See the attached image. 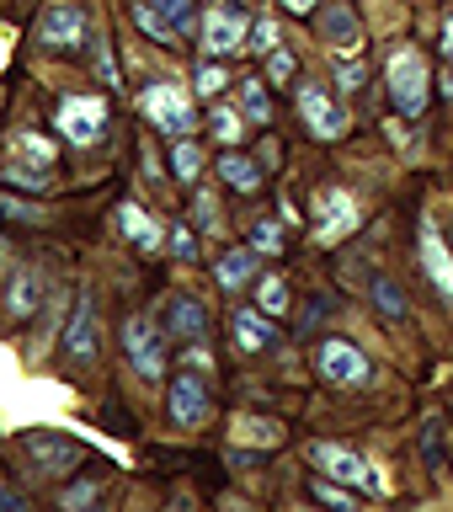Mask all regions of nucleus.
Listing matches in <instances>:
<instances>
[{
    "label": "nucleus",
    "mask_w": 453,
    "mask_h": 512,
    "mask_svg": "<svg viewBox=\"0 0 453 512\" xmlns=\"http://www.w3.org/2000/svg\"><path fill=\"white\" fill-rule=\"evenodd\" d=\"M96 75H102L107 86H118V59H112V48H96Z\"/></svg>",
    "instance_id": "nucleus-40"
},
{
    "label": "nucleus",
    "mask_w": 453,
    "mask_h": 512,
    "mask_svg": "<svg viewBox=\"0 0 453 512\" xmlns=\"http://www.w3.org/2000/svg\"><path fill=\"white\" fill-rule=\"evenodd\" d=\"M198 171H203V150L192 139H176V176H182V182H198Z\"/></svg>",
    "instance_id": "nucleus-28"
},
{
    "label": "nucleus",
    "mask_w": 453,
    "mask_h": 512,
    "mask_svg": "<svg viewBox=\"0 0 453 512\" xmlns=\"http://www.w3.org/2000/svg\"><path fill=\"white\" fill-rule=\"evenodd\" d=\"M192 219H198V224H203V230H208V235H214V230H219V203H214V198H208V192H198V203H192Z\"/></svg>",
    "instance_id": "nucleus-35"
},
{
    "label": "nucleus",
    "mask_w": 453,
    "mask_h": 512,
    "mask_svg": "<svg viewBox=\"0 0 453 512\" xmlns=\"http://www.w3.org/2000/svg\"><path fill=\"white\" fill-rule=\"evenodd\" d=\"M315 208H320V224H315V240L320 246H336V240H347L352 230H358V198H352L347 187H326L315 198Z\"/></svg>",
    "instance_id": "nucleus-6"
},
{
    "label": "nucleus",
    "mask_w": 453,
    "mask_h": 512,
    "mask_svg": "<svg viewBox=\"0 0 453 512\" xmlns=\"http://www.w3.org/2000/svg\"><path fill=\"white\" fill-rule=\"evenodd\" d=\"M150 6L171 22V32H192V0H150Z\"/></svg>",
    "instance_id": "nucleus-30"
},
{
    "label": "nucleus",
    "mask_w": 453,
    "mask_h": 512,
    "mask_svg": "<svg viewBox=\"0 0 453 512\" xmlns=\"http://www.w3.org/2000/svg\"><path fill=\"white\" fill-rule=\"evenodd\" d=\"M0 176H6V182H16V187H32V192L48 187V171H27V166H6Z\"/></svg>",
    "instance_id": "nucleus-36"
},
{
    "label": "nucleus",
    "mask_w": 453,
    "mask_h": 512,
    "mask_svg": "<svg viewBox=\"0 0 453 512\" xmlns=\"http://www.w3.org/2000/svg\"><path fill=\"white\" fill-rule=\"evenodd\" d=\"M171 331L187 336V342H203V336H208V310L192 294H176L171 299Z\"/></svg>",
    "instance_id": "nucleus-16"
},
{
    "label": "nucleus",
    "mask_w": 453,
    "mask_h": 512,
    "mask_svg": "<svg viewBox=\"0 0 453 512\" xmlns=\"http://www.w3.org/2000/svg\"><path fill=\"white\" fill-rule=\"evenodd\" d=\"M96 496H102V486H96V480H75V486L59 496V507H64V512H86Z\"/></svg>",
    "instance_id": "nucleus-29"
},
{
    "label": "nucleus",
    "mask_w": 453,
    "mask_h": 512,
    "mask_svg": "<svg viewBox=\"0 0 453 512\" xmlns=\"http://www.w3.org/2000/svg\"><path fill=\"white\" fill-rule=\"evenodd\" d=\"M267 75L283 86V80L294 75V54H288V48H272V54H267Z\"/></svg>",
    "instance_id": "nucleus-37"
},
{
    "label": "nucleus",
    "mask_w": 453,
    "mask_h": 512,
    "mask_svg": "<svg viewBox=\"0 0 453 512\" xmlns=\"http://www.w3.org/2000/svg\"><path fill=\"white\" fill-rule=\"evenodd\" d=\"M235 438H246V443H283V427L278 422H262V416H246V422H235Z\"/></svg>",
    "instance_id": "nucleus-23"
},
{
    "label": "nucleus",
    "mask_w": 453,
    "mask_h": 512,
    "mask_svg": "<svg viewBox=\"0 0 453 512\" xmlns=\"http://www.w3.org/2000/svg\"><path fill=\"white\" fill-rule=\"evenodd\" d=\"M246 48H251V54H272V48H278V22H272V16H256Z\"/></svg>",
    "instance_id": "nucleus-32"
},
{
    "label": "nucleus",
    "mask_w": 453,
    "mask_h": 512,
    "mask_svg": "<svg viewBox=\"0 0 453 512\" xmlns=\"http://www.w3.org/2000/svg\"><path fill=\"white\" fill-rule=\"evenodd\" d=\"M203 48L208 54H235V48H246V16H240L235 6H214L203 16Z\"/></svg>",
    "instance_id": "nucleus-14"
},
{
    "label": "nucleus",
    "mask_w": 453,
    "mask_h": 512,
    "mask_svg": "<svg viewBox=\"0 0 453 512\" xmlns=\"http://www.w3.org/2000/svg\"><path fill=\"white\" fill-rule=\"evenodd\" d=\"M80 38H86V11L75 6V0H54V6H43L38 16V43L43 48H80Z\"/></svg>",
    "instance_id": "nucleus-7"
},
{
    "label": "nucleus",
    "mask_w": 453,
    "mask_h": 512,
    "mask_svg": "<svg viewBox=\"0 0 453 512\" xmlns=\"http://www.w3.org/2000/svg\"><path fill=\"white\" fill-rule=\"evenodd\" d=\"M315 502H320V507H331V512H358V502H352V496L336 486V480H326V475L315 480Z\"/></svg>",
    "instance_id": "nucleus-27"
},
{
    "label": "nucleus",
    "mask_w": 453,
    "mask_h": 512,
    "mask_svg": "<svg viewBox=\"0 0 453 512\" xmlns=\"http://www.w3.org/2000/svg\"><path fill=\"white\" fill-rule=\"evenodd\" d=\"M38 304H43V272H16V278H11V294H6V310L11 315H32V310H38Z\"/></svg>",
    "instance_id": "nucleus-19"
},
{
    "label": "nucleus",
    "mask_w": 453,
    "mask_h": 512,
    "mask_svg": "<svg viewBox=\"0 0 453 512\" xmlns=\"http://www.w3.org/2000/svg\"><path fill=\"white\" fill-rule=\"evenodd\" d=\"M310 459L326 470V480H342V486H379L374 464L363 454H352V448H342V443H310Z\"/></svg>",
    "instance_id": "nucleus-9"
},
{
    "label": "nucleus",
    "mask_w": 453,
    "mask_h": 512,
    "mask_svg": "<svg viewBox=\"0 0 453 512\" xmlns=\"http://www.w3.org/2000/svg\"><path fill=\"white\" fill-rule=\"evenodd\" d=\"M272 342V315L262 310H235V347L240 352H262Z\"/></svg>",
    "instance_id": "nucleus-18"
},
{
    "label": "nucleus",
    "mask_w": 453,
    "mask_h": 512,
    "mask_svg": "<svg viewBox=\"0 0 453 512\" xmlns=\"http://www.w3.org/2000/svg\"><path fill=\"white\" fill-rule=\"evenodd\" d=\"M416 251H422V267H427L432 288L453 304V251H448V240L438 235L432 219H422V230H416Z\"/></svg>",
    "instance_id": "nucleus-12"
},
{
    "label": "nucleus",
    "mask_w": 453,
    "mask_h": 512,
    "mask_svg": "<svg viewBox=\"0 0 453 512\" xmlns=\"http://www.w3.org/2000/svg\"><path fill=\"white\" fill-rule=\"evenodd\" d=\"M224 91V70H219V64H203V70H198V96H219Z\"/></svg>",
    "instance_id": "nucleus-39"
},
{
    "label": "nucleus",
    "mask_w": 453,
    "mask_h": 512,
    "mask_svg": "<svg viewBox=\"0 0 453 512\" xmlns=\"http://www.w3.org/2000/svg\"><path fill=\"white\" fill-rule=\"evenodd\" d=\"M283 6H288V11H294V16H310V11L320 6V0H283Z\"/></svg>",
    "instance_id": "nucleus-43"
},
{
    "label": "nucleus",
    "mask_w": 453,
    "mask_h": 512,
    "mask_svg": "<svg viewBox=\"0 0 453 512\" xmlns=\"http://www.w3.org/2000/svg\"><path fill=\"white\" fill-rule=\"evenodd\" d=\"M171 416L176 427H203L208 422V384L198 368H187V374L171 379Z\"/></svg>",
    "instance_id": "nucleus-13"
},
{
    "label": "nucleus",
    "mask_w": 453,
    "mask_h": 512,
    "mask_svg": "<svg viewBox=\"0 0 453 512\" xmlns=\"http://www.w3.org/2000/svg\"><path fill=\"white\" fill-rule=\"evenodd\" d=\"M256 262H262V256L246 251V246L230 251V256H219V288H230V294H235V288H246L256 278Z\"/></svg>",
    "instance_id": "nucleus-20"
},
{
    "label": "nucleus",
    "mask_w": 453,
    "mask_h": 512,
    "mask_svg": "<svg viewBox=\"0 0 453 512\" xmlns=\"http://www.w3.org/2000/svg\"><path fill=\"white\" fill-rule=\"evenodd\" d=\"M219 176H224V187H235V192H256V187H262V171H256L246 155H235V150L219 160Z\"/></svg>",
    "instance_id": "nucleus-21"
},
{
    "label": "nucleus",
    "mask_w": 453,
    "mask_h": 512,
    "mask_svg": "<svg viewBox=\"0 0 453 512\" xmlns=\"http://www.w3.org/2000/svg\"><path fill=\"white\" fill-rule=\"evenodd\" d=\"M315 363H320V374H326V384H342V390H358V384L374 379L368 352H358L352 342H342V336H326V342L315 347Z\"/></svg>",
    "instance_id": "nucleus-4"
},
{
    "label": "nucleus",
    "mask_w": 453,
    "mask_h": 512,
    "mask_svg": "<svg viewBox=\"0 0 453 512\" xmlns=\"http://www.w3.org/2000/svg\"><path fill=\"white\" fill-rule=\"evenodd\" d=\"M54 128L70 144H96L107 128V102L102 96H64L59 112H54Z\"/></svg>",
    "instance_id": "nucleus-5"
},
{
    "label": "nucleus",
    "mask_w": 453,
    "mask_h": 512,
    "mask_svg": "<svg viewBox=\"0 0 453 512\" xmlns=\"http://www.w3.org/2000/svg\"><path fill=\"white\" fill-rule=\"evenodd\" d=\"M123 352H128V363H134L139 379H150V384L166 379V342H160V326L150 315L123 320Z\"/></svg>",
    "instance_id": "nucleus-1"
},
{
    "label": "nucleus",
    "mask_w": 453,
    "mask_h": 512,
    "mask_svg": "<svg viewBox=\"0 0 453 512\" xmlns=\"http://www.w3.org/2000/svg\"><path fill=\"white\" fill-rule=\"evenodd\" d=\"M374 304H379L384 315H395V320H400V315H411V304H406V294H400L395 283H384V278L374 283Z\"/></svg>",
    "instance_id": "nucleus-31"
},
{
    "label": "nucleus",
    "mask_w": 453,
    "mask_h": 512,
    "mask_svg": "<svg viewBox=\"0 0 453 512\" xmlns=\"http://www.w3.org/2000/svg\"><path fill=\"white\" fill-rule=\"evenodd\" d=\"M11 144H16L22 155H32V166H38V171H48V160H54V150H48V139H38V134H16Z\"/></svg>",
    "instance_id": "nucleus-33"
},
{
    "label": "nucleus",
    "mask_w": 453,
    "mask_h": 512,
    "mask_svg": "<svg viewBox=\"0 0 453 512\" xmlns=\"http://www.w3.org/2000/svg\"><path fill=\"white\" fill-rule=\"evenodd\" d=\"M0 512H27V502H22L16 491H6V486H0Z\"/></svg>",
    "instance_id": "nucleus-41"
},
{
    "label": "nucleus",
    "mask_w": 453,
    "mask_h": 512,
    "mask_svg": "<svg viewBox=\"0 0 453 512\" xmlns=\"http://www.w3.org/2000/svg\"><path fill=\"white\" fill-rule=\"evenodd\" d=\"M240 134H246V118H240L235 107H219V112H214V139H219V144H230V150H235V144H240Z\"/></svg>",
    "instance_id": "nucleus-26"
},
{
    "label": "nucleus",
    "mask_w": 453,
    "mask_h": 512,
    "mask_svg": "<svg viewBox=\"0 0 453 512\" xmlns=\"http://www.w3.org/2000/svg\"><path fill=\"white\" fill-rule=\"evenodd\" d=\"M320 38H326L336 54H352V48L363 43V27H358V16H352V6L331 0V6L320 11Z\"/></svg>",
    "instance_id": "nucleus-15"
},
{
    "label": "nucleus",
    "mask_w": 453,
    "mask_h": 512,
    "mask_svg": "<svg viewBox=\"0 0 453 512\" xmlns=\"http://www.w3.org/2000/svg\"><path fill=\"white\" fill-rule=\"evenodd\" d=\"M240 112H246L251 123H267V118H272V107H267V91H262V80H240Z\"/></svg>",
    "instance_id": "nucleus-22"
},
{
    "label": "nucleus",
    "mask_w": 453,
    "mask_h": 512,
    "mask_svg": "<svg viewBox=\"0 0 453 512\" xmlns=\"http://www.w3.org/2000/svg\"><path fill=\"white\" fill-rule=\"evenodd\" d=\"M278 246H283V230H278V224H256L251 251H278Z\"/></svg>",
    "instance_id": "nucleus-38"
},
{
    "label": "nucleus",
    "mask_w": 453,
    "mask_h": 512,
    "mask_svg": "<svg viewBox=\"0 0 453 512\" xmlns=\"http://www.w3.org/2000/svg\"><path fill=\"white\" fill-rule=\"evenodd\" d=\"M187 368H198V374H208V352H203V347H187Z\"/></svg>",
    "instance_id": "nucleus-42"
},
{
    "label": "nucleus",
    "mask_w": 453,
    "mask_h": 512,
    "mask_svg": "<svg viewBox=\"0 0 453 512\" xmlns=\"http://www.w3.org/2000/svg\"><path fill=\"white\" fill-rule=\"evenodd\" d=\"M443 54L453 59V16H448V27H443Z\"/></svg>",
    "instance_id": "nucleus-44"
},
{
    "label": "nucleus",
    "mask_w": 453,
    "mask_h": 512,
    "mask_svg": "<svg viewBox=\"0 0 453 512\" xmlns=\"http://www.w3.org/2000/svg\"><path fill=\"white\" fill-rule=\"evenodd\" d=\"M256 310H262V315H283L288 310V283L283 278H262V288H256Z\"/></svg>",
    "instance_id": "nucleus-24"
},
{
    "label": "nucleus",
    "mask_w": 453,
    "mask_h": 512,
    "mask_svg": "<svg viewBox=\"0 0 453 512\" xmlns=\"http://www.w3.org/2000/svg\"><path fill=\"white\" fill-rule=\"evenodd\" d=\"M22 454L27 464L38 475H64V470H75L80 459H86V448H80L75 438H54V432H32V438L22 443Z\"/></svg>",
    "instance_id": "nucleus-8"
},
{
    "label": "nucleus",
    "mask_w": 453,
    "mask_h": 512,
    "mask_svg": "<svg viewBox=\"0 0 453 512\" xmlns=\"http://www.w3.org/2000/svg\"><path fill=\"white\" fill-rule=\"evenodd\" d=\"M299 112L315 139H342L347 134V107L326 96V86H299Z\"/></svg>",
    "instance_id": "nucleus-11"
},
{
    "label": "nucleus",
    "mask_w": 453,
    "mask_h": 512,
    "mask_svg": "<svg viewBox=\"0 0 453 512\" xmlns=\"http://www.w3.org/2000/svg\"><path fill=\"white\" fill-rule=\"evenodd\" d=\"M171 251L182 256V262H198V235H192V224H176L171 230Z\"/></svg>",
    "instance_id": "nucleus-34"
},
{
    "label": "nucleus",
    "mask_w": 453,
    "mask_h": 512,
    "mask_svg": "<svg viewBox=\"0 0 453 512\" xmlns=\"http://www.w3.org/2000/svg\"><path fill=\"white\" fill-rule=\"evenodd\" d=\"M118 224H123V235L134 240L139 251H160V240H166V235H160V224L144 214L139 203H123V208H118Z\"/></svg>",
    "instance_id": "nucleus-17"
},
{
    "label": "nucleus",
    "mask_w": 453,
    "mask_h": 512,
    "mask_svg": "<svg viewBox=\"0 0 453 512\" xmlns=\"http://www.w3.org/2000/svg\"><path fill=\"white\" fill-rule=\"evenodd\" d=\"M96 347H102V310H96V294H80L70 326H64V352L75 363H91Z\"/></svg>",
    "instance_id": "nucleus-10"
},
{
    "label": "nucleus",
    "mask_w": 453,
    "mask_h": 512,
    "mask_svg": "<svg viewBox=\"0 0 453 512\" xmlns=\"http://www.w3.org/2000/svg\"><path fill=\"white\" fill-rule=\"evenodd\" d=\"M427 86H432V70L416 48H400L390 59V96H395V112L400 118H416L427 107Z\"/></svg>",
    "instance_id": "nucleus-2"
},
{
    "label": "nucleus",
    "mask_w": 453,
    "mask_h": 512,
    "mask_svg": "<svg viewBox=\"0 0 453 512\" xmlns=\"http://www.w3.org/2000/svg\"><path fill=\"white\" fill-rule=\"evenodd\" d=\"M144 118H150L155 128H166V134H176V139H187L192 123H198V112H192L187 86H176V80H155V86L144 91Z\"/></svg>",
    "instance_id": "nucleus-3"
},
{
    "label": "nucleus",
    "mask_w": 453,
    "mask_h": 512,
    "mask_svg": "<svg viewBox=\"0 0 453 512\" xmlns=\"http://www.w3.org/2000/svg\"><path fill=\"white\" fill-rule=\"evenodd\" d=\"M134 22H139L144 32H150L155 43H171V38H176V32H171V22H166V16H160V11L150 6V0H139V6H134Z\"/></svg>",
    "instance_id": "nucleus-25"
}]
</instances>
